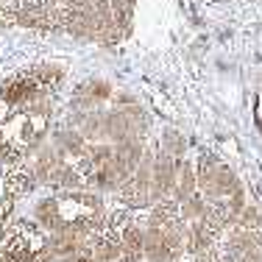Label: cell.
<instances>
[{
  "instance_id": "5b68a950",
  "label": "cell",
  "mask_w": 262,
  "mask_h": 262,
  "mask_svg": "<svg viewBox=\"0 0 262 262\" xmlns=\"http://www.w3.org/2000/svg\"><path fill=\"white\" fill-rule=\"evenodd\" d=\"M145 259V226L131 221L123 229V254L117 262H142Z\"/></svg>"
},
{
  "instance_id": "7c38bea8",
  "label": "cell",
  "mask_w": 262,
  "mask_h": 262,
  "mask_svg": "<svg viewBox=\"0 0 262 262\" xmlns=\"http://www.w3.org/2000/svg\"><path fill=\"white\" fill-rule=\"evenodd\" d=\"M59 262H101V259H95L92 254H76V257H64Z\"/></svg>"
},
{
  "instance_id": "6da1fadb",
  "label": "cell",
  "mask_w": 262,
  "mask_h": 262,
  "mask_svg": "<svg viewBox=\"0 0 262 262\" xmlns=\"http://www.w3.org/2000/svg\"><path fill=\"white\" fill-rule=\"evenodd\" d=\"M198 192L212 201H226L234 195H246V187L237 179V173L229 165H223L215 154H201L198 157Z\"/></svg>"
},
{
  "instance_id": "30bf717a",
  "label": "cell",
  "mask_w": 262,
  "mask_h": 262,
  "mask_svg": "<svg viewBox=\"0 0 262 262\" xmlns=\"http://www.w3.org/2000/svg\"><path fill=\"white\" fill-rule=\"evenodd\" d=\"M209 215V201L201 195V192H195V195L190 198V201H184L182 204V217L187 223H192V221H201V217H207Z\"/></svg>"
},
{
  "instance_id": "ba28073f",
  "label": "cell",
  "mask_w": 262,
  "mask_h": 262,
  "mask_svg": "<svg viewBox=\"0 0 262 262\" xmlns=\"http://www.w3.org/2000/svg\"><path fill=\"white\" fill-rule=\"evenodd\" d=\"M36 221L48 229V232H59L67 223V217L59 212V198H42L36 204Z\"/></svg>"
},
{
  "instance_id": "8992f818",
  "label": "cell",
  "mask_w": 262,
  "mask_h": 262,
  "mask_svg": "<svg viewBox=\"0 0 262 262\" xmlns=\"http://www.w3.org/2000/svg\"><path fill=\"white\" fill-rule=\"evenodd\" d=\"M112 95V86L106 81H90V84L78 86L76 95H73V106L78 112H86V109H98L103 101H109Z\"/></svg>"
},
{
  "instance_id": "7a4b0ae2",
  "label": "cell",
  "mask_w": 262,
  "mask_h": 262,
  "mask_svg": "<svg viewBox=\"0 0 262 262\" xmlns=\"http://www.w3.org/2000/svg\"><path fill=\"white\" fill-rule=\"evenodd\" d=\"M179 182V159L170 157L167 151L157 148L154 154V182H151V207L159 204L162 198H170Z\"/></svg>"
},
{
  "instance_id": "9c48e42d",
  "label": "cell",
  "mask_w": 262,
  "mask_h": 262,
  "mask_svg": "<svg viewBox=\"0 0 262 262\" xmlns=\"http://www.w3.org/2000/svg\"><path fill=\"white\" fill-rule=\"evenodd\" d=\"M159 148H162V151H167L170 157H176V159H184V154H187V137L179 128H162Z\"/></svg>"
},
{
  "instance_id": "8fae6325",
  "label": "cell",
  "mask_w": 262,
  "mask_h": 262,
  "mask_svg": "<svg viewBox=\"0 0 262 262\" xmlns=\"http://www.w3.org/2000/svg\"><path fill=\"white\" fill-rule=\"evenodd\" d=\"M234 226H240V229H259V232H262V215H259V209L254 207V204H246V207L240 209V215H237Z\"/></svg>"
},
{
  "instance_id": "277c9868",
  "label": "cell",
  "mask_w": 262,
  "mask_h": 262,
  "mask_svg": "<svg viewBox=\"0 0 262 262\" xmlns=\"http://www.w3.org/2000/svg\"><path fill=\"white\" fill-rule=\"evenodd\" d=\"M145 259L148 262H182V257L165 240V232L159 226H148V223H145Z\"/></svg>"
},
{
  "instance_id": "52a82bcc",
  "label": "cell",
  "mask_w": 262,
  "mask_h": 262,
  "mask_svg": "<svg viewBox=\"0 0 262 262\" xmlns=\"http://www.w3.org/2000/svg\"><path fill=\"white\" fill-rule=\"evenodd\" d=\"M198 192V170L192 162L187 159H179V182H176V190H173V198L179 204L190 201L192 195Z\"/></svg>"
},
{
  "instance_id": "3957f363",
  "label": "cell",
  "mask_w": 262,
  "mask_h": 262,
  "mask_svg": "<svg viewBox=\"0 0 262 262\" xmlns=\"http://www.w3.org/2000/svg\"><path fill=\"white\" fill-rule=\"evenodd\" d=\"M53 145H56V151H59L61 157H70V159H84L86 151H90V140L73 126H64V128L56 131Z\"/></svg>"
}]
</instances>
